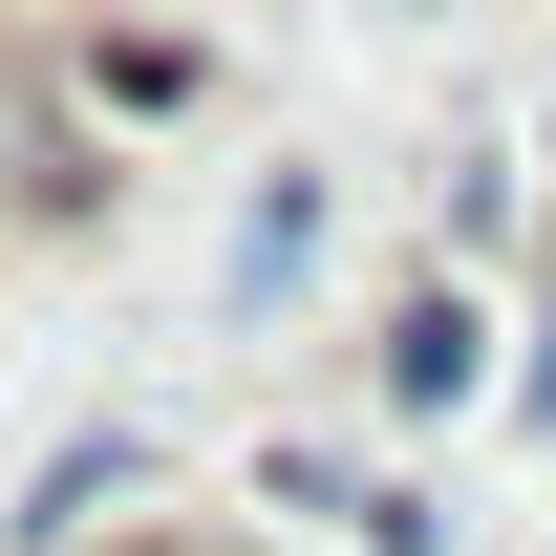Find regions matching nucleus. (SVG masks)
I'll use <instances>...</instances> for the list:
<instances>
[{"label": "nucleus", "mask_w": 556, "mask_h": 556, "mask_svg": "<svg viewBox=\"0 0 556 556\" xmlns=\"http://www.w3.org/2000/svg\"><path fill=\"white\" fill-rule=\"evenodd\" d=\"M492 386V300L471 278H407V321H386V407H471Z\"/></svg>", "instance_id": "1"}]
</instances>
